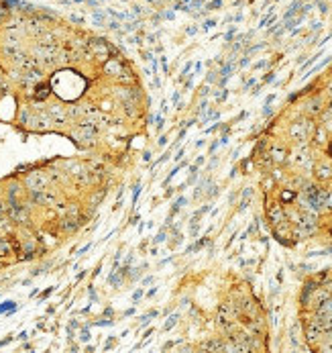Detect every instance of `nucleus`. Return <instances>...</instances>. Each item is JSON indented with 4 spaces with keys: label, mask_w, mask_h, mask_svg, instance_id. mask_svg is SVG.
Instances as JSON below:
<instances>
[{
    "label": "nucleus",
    "mask_w": 332,
    "mask_h": 353,
    "mask_svg": "<svg viewBox=\"0 0 332 353\" xmlns=\"http://www.w3.org/2000/svg\"><path fill=\"white\" fill-rule=\"evenodd\" d=\"M94 135H96V127H92V125H84V127H80L75 131V137L80 141H92Z\"/></svg>",
    "instance_id": "1"
},
{
    "label": "nucleus",
    "mask_w": 332,
    "mask_h": 353,
    "mask_svg": "<svg viewBox=\"0 0 332 353\" xmlns=\"http://www.w3.org/2000/svg\"><path fill=\"white\" fill-rule=\"evenodd\" d=\"M49 92H51L49 84H39V86H37V90H35V100H45V98L49 96Z\"/></svg>",
    "instance_id": "2"
},
{
    "label": "nucleus",
    "mask_w": 332,
    "mask_h": 353,
    "mask_svg": "<svg viewBox=\"0 0 332 353\" xmlns=\"http://www.w3.org/2000/svg\"><path fill=\"white\" fill-rule=\"evenodd\" d=\"M16 310V304L15 302H4L0 304V314H12Z\"/></svg>",
    "instance_id": "3"
},
{
    "label": "nucleus",
    "mask_w": 332,
    "mask_h": 353,
    "mask_svg": "<svg viewBox=\"0 0 332 353\" xmlns=\"http://www.w3.org/2000/svg\"><path fill=\"white\" fill-rule=\"evenodd\" d=\"M29 186L33 188V190H37V188H43V186H45V180H41V178H33V180H29Z\"/></svg>",
    "instance_id": "4"
},
{
    "label": "nucleus",
    "mask_w": 332,
    "mask_h": 353,
    "mask_svg": "<svg viewBox=\"0 0 332 353\" xmlns=\"http://www.w3.org/2000/svg\"><path fill=\"white\" fill-rule=\"evenodd\" d=\"M106 72H110V74H118V72H120V65H118L116 61H108V64H106Z\"/></svg>",
    "instance_id": "5"
},
{
    "label": "nucleus",
    "mask_w": 332,
    "mask_h": 353,
    "mask_svg": "<svg viewBox=\"0 0 332 353\" xmlns=\"http://www.w3.org/2000/svg\"><path fill=\"white\" fill-rule=\"evenodd\" d=\"M298 8H300V0H295V2H293V4L289 6V10L285 12V20H289V19H291V15H293V12H295Z\"/></svg>",
    "instance_id": "6"
},
{
    "label": "nucleus",
    "mask_w": 332,
    "mask_h": 353,
    "mask_svg": "<svg viewBox=\"0 0 332 353\" xmlns=\"http://www.w3.org/2000/svg\"><path fill=\"white\" fill-rule=\"evenodd\" d=\"M175 320H177V314H173V316H171V319L165 323V329H163V331H169V329L173 327V324H175Z\"/></svg>",
    "instance_id": "7"
},
{
    "label": "nucleus",
    "mask_w": 332,
    "mask_h": 353,
    "mask_svg": "<svg viewBox=\"0 0 332 353\" xmlns=\"http://www.w3.org/2000/svg\"><path fill=\"white\" fill-rule=\"evenodd\" d=\"M318 108H320V100H314L310 104V113H318Z\"/></svg>",
    "instance_id": "8"
},
{
    "label": "nucleus",
    "mask_w": 332,
    "mask_h": 353,
    "mask_svg": "<svg viewBox=\"0 0 332 353\" xmlns=\"http://www.w3.org/2000/svg\"><path fill=\"white\" fill-rule=\"evenodd\" d=\"M220 6H222V0H214V2H210V4H208V6H206V8H220Z\"/></svg>",
    "instance_id": "9"
},
{
    "label": "nucleus",
    "mask_w": 332,
    "mask_h": 353,
    "mask_svg": "<svg viewBox=\"0 0 332 353\" xmlns=\"http://www.w3.org/2000/svg\"><path fill=\"white\" fill-rule=\"evenodd\" d=\"M6 15H8V6H6V4H0V19H4Z\"/></svg>",
    "instance_id": "10"
},
{
    "label": "nucleus",
    "mask_w": 332,
    "mask_h": 353,
    "mask_svg": "<svg viewBox=\"0 0 332 353\" xmlns=\"http://www.w3.org/2000/svg\"><path fill=\"white\" fill-rule=\"evenodd\" d=\"M230 72H232V65L228 64V65H224V69H222V76H224V78H226V76H228Z\"/></svg>",
    "instance_id": "11"
},
{
    "label": "nucleus",
    "mask_w": 332,
    "mask_h": 353,
    "mask_svg": "<svg viewBox=\"0 0 332 353\" xmlns=\"http://www.w3.org/2000/svg\"><path fill=\"white\" fill-rule=\"evenodd\" d=\"M320 53H322V51H320ZM320 53H318V55H314V57L310 59V61H308V64H306V65H304V68H310V65H312V64H314V61H316L318 57H320Z\"/></svg>",
    "instance_id": "12"
},
{
    "label": "nucleus",
    "mask_w": 332,
    "mask_h": 353,
    "mask_svg": "<svg viewBox=\"0 0 332 353\" xmlns=\"http://www.w3.org/2000/svg\"><path fill=\"white\" fill-rule=\"evenodd\" d=\"M275 98V96H273V94H269V96H267V98H265V106H269V104H271V100H273Z\"/></svg>",
    "instance_id": "13"
},
{
    "label": "nucleus",
    "mask_w": 332,
    "mask_h": 353,
    "mask_svg": "<svg viewBox=\"0 0 332 353\" xmlns=\"http://www.w3.org/2000/svg\"><path fill=\"white\" fill-rule=\"evenodd\" d=\"M214 25H216V20H206V25H204V27L208 29V27H214Z\"/></svg>",
    "instance_id": "14"
},
{
    "label": "nucleus",
    "mask_w": 332,
    "mask_h": 353,
    "mask_svg": "<svg viewBox=\"0 0 332 353\" xmlns=\"http://www.w3.org/2000/svg\"><path fill=\"white\" fill-rule=\"evenodd\" d=\"M51 292H53V288H47V290L43 292V296H41V298H47V294H51Z\"/></svg>",
    "instance_id": "15"
},
{
    "label": "nucleus",
    "mask_w": 332,
    "mask_h": 353,
    "mask_svg": "<svg viewBox=\"0 0 332 353\" xmlns=\"http://www.w3.org/2000/svg\"><path fill=\"white\" fill-rule=\"evenodd\" d=\"M141 296H143V290H137V292H135V300H139Z\"/></svg>",
    "instance_id": "16"
},
{
    "label": "nucleus",
    "mask_w": 332,
    "mask_h": 353,
    "mask_svg": "<svg viewBox=\"0 0 332 353\" xmlns=\"http://www.w3.org/2000/svg\"><path fill=\"white\" fill-rule=\"evenodd\" d=\"M253 84H255V80H249V82H247V84H244V88H247V90H249V88H251V86H253Z\"/></svg>",
    "instance_id": "17"
},
{
    "label": "nucleus",
    "mask_w": 332,
    "mask_h": 353,
    "mask_svg": "<svg viewBox=\"0 0 332 353\" xmlns=\"http://www.w3.org/2000/svg\"><path fill=\"white\" fill-rule=\"evenodd\" d=\"M283 200H291V194L289 192H283Z\"/></svg>",
    "instance_id": "18"
},
{
    "label": "nucleus",
    "mask_w": 332,
    "mask_h": 353,
    "mask_svg": "<svg viewBox=\"0 0 332 353\" xmlns=\"http://www.w3.org/2000/svg\"><path fill=\"white\" fill-rule=\"evenodd\" d=\"M202 4V0H194V2H192V6H200Z\"/></svg>",
    "instance_id": "19"
},
{
    "label": "nucleus",
    "mask_w": 332,
    "mask_h": 353,
    "mask_svg": "<svg viewBox=\"0 0 332 353\" xmlns=\"http://www.w3.org/2000/svg\"><path fill=\"white\" fill-rule=\"evenodd\" d=\"M0 90H4V84H2V80H0Z\"/></svg>",
    "instance_id": "20"
}]
</instances>
